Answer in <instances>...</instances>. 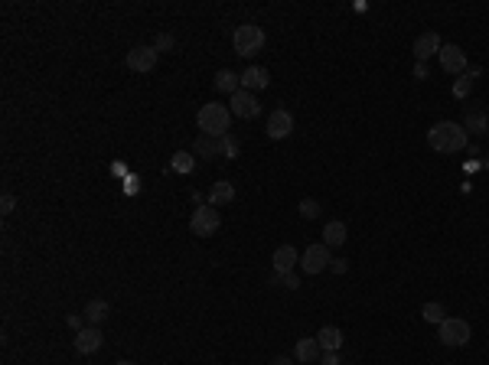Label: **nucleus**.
Listing matches in <instances>:
<instances>
[{
  "label": "nucleus",
  "instance_id": "f257e3e1",
  "mask_svg": "<svg viewBox=\"0 0 489 365\" xmlns=\"http://www.w3.org/2000/svg\"><path fill=\"white\" fill-rule=\"evenodd\" d=\"M427 144L437 153H460V150L470 147V137L463 131V124L457 121H437L431 131H427Z\"/></svg>",
  "mask_w": 489,
  "mask_h": 365
},
{
  "label": "nucleus",
  "instance_id": "f03ea898",
  "mask_svg": "<svg viewBox=\"0 0 489 365\" xmlns=\"http://www.w3.org/2000/svg\"><path fill=\"white\" fill-rule=\"evenodd\" d=\"M196 124H199V131H203L205 137H216V140H222V137L231 131V111L225 108V105H218V101H209V105H203V108H199V114H196Z\"/></svg>",
  "mask_w": 489,
  "mask_h": 365
},
{
  "label": "nucleus",
  "instance_id": "7ed1b4c3",
  "mask_svg": "<svg viewBox=\"0 0 489 365\" xmlns=\"http://www.w3.org/2000/svg\"><path fill=\"white\" fill-rule=\"evenodd\" d=\"M264 29L258 27V23H242V27L231 33V49H235V55H255V53H261L264 49Z\"/></svg>",
  "mask_w": 489,
  "mask_h": 365
},
{
  "label": "nucleus",
  "instance_id": "20e7f679",
  "mask_svg": "<svg viewBox=\"0 0 489 365\" xmlns=\"http://www.w3.org/2000/svg\"><path fill=\"white\" fill-rule=\"evenodd\" d=\"M437 336H440V342H444V346L457 349V346H466V342H470L473 329H470V323H466L463 316H447L444 323L437 326Z\"/></svg>",
  "mask_w": 489,
  "mask_h": 365
},
{
  "label": "nucleus",
  "instance_id": "39448f33",
  "mask_svg": "<svg viewBox=\"0 0 489 365\" xmlns=\"http://www.w3.org/2000/svg\"><path fill=\"white\" fill-rule=\"evenodd\" d=\"M218 229H222V216H218L216 205H199V209H192V216H190V231L192 235L209 238V235H216Z\"/></svg>",
  "mask_w": 489,
  "mask_h": 365
},
{
  "label": "nucleus",
  "instance_id": "423d86ee",
  "mask_svg": "<svg viewBox=\"0 0 489 365\" xmlns=\"http://www.w3.org/2000/svg\"><path fill=\"white\" fill-rule=\"evenodd\" d=\"M229 111H231V118H242V121H251V118H258V95L255 92H244V88H238L235 95L229 98Z\"/></svg>",
  "mask_w": 489,
  "mask_h": 365
},
{
  "label": "nucleus",
  "instance_id": "0eeeda50",
  "mask_svg": "<svg viewBox=\"0 0 489 365\" xmlns=\"http://www.w3.org/2000/svg\"><path fill=\"white\" fill-rule=\"evenodd\" d=\"M329 248H326L323 242L320 244H307V251L300 255V270L303 274H323L326 268H329Z\"/></svg>",
  "mask_w": 489,
  "mask_h": 365
},
{
  "label": "nucleus",
  "instance_id": "6e6552de",
  "mask_svg": "<svg viewBox=\"0 0 489 365\" xmlns=\"http://www.w3.org/2000/svg\"><path fill=\"white\" fill-rule=\"evenodd\" d=\"M440 68L444 72H450V75H466V68H470V62H466V53H463L457 42H444V49H440Z\"/></svg>",
  "mask_w": 489,
  "mask_h": 365
},
{
  "label": "nucleus",
  "instance_id": "1a4fd4ad",
  "mask_svg": "<svg viewBox=\"0 0 489 365\" xmlns=\"http://www.w3.org/2000/svg\"><path fill=\"white\" fill-rule=\"evenodd\" d=\"M157 59H160V53L153 46H134L131 53L124 55V66L131 68V72H153Z\"/></svg>",
  "mask_w": 489,
  "mask_h": 365
},
{
  "label": "nucleus",
  "instance_id": "9d476101",
  "mask_svg": "<svg viewBox=\"0 0 489 365\" xmlns=\"http://www.w3.org/2000/svg\"><path fill=\"white\" fill-rule=\"evenodd\" d=\"M72 346H75V352H82V355H92V352H98L101 346H105V336H101L98 326H85V329L75 333Z\"/></svg>",
  "mask_w": 489,
  "mask_h": 365
},
{
  "label": "nucleus",
  "instance_id": "9b49d317",
  "mask_svg": "<svg viewBox=\"0 0 489 365\" xmlns=\"http://www.w3.org/2000/svg\"><path fill=\"white\" fill-rule=\"evenodd\" d=\"M440 49H444V42H440V36H437L434 29H427V33H421L418 40H414V59L418 62H427V59H434V55H440Z\"/></svg>",
  "mask_w": 489,
  "mask_h": 365
},
{
  "label": "nucleus",
  "instance_id": "f8f14e48",
  "mask_svg": "<svg viewBox=\"0 0 489 365\" xmlns=\"http://www.w3.org/2000/svg\"><path fill=\"white\" fill-rule=\"evenodd\" d=\"M294 134V114L284 108L271 111V118H268V137L271 140H284V137Z\"/></svg>",
  "mask_w": 489,
  "mask_h": 365
},
{
  "label": "nucleus",
  "instance_id": "ddd939ff",
  "mask_svg": "<svg viewBox=\"0 0 489 365\" xmlns=\"http://www.w3.org/2000/svg\"><path fill=\"white\" fill-rule=\"evenodd\" d=\"M268 85H271V75H268V68L248 66V68L242 72V88H244V92H255V95H258V92H264Z\"/></svg>",
  "mask_w": 489,
  "mask_h": 365
},
{
  "label": "nucleus",
  "instance_id": "4468645a",
  "mask_svg": "<svg viewBox=\"0 0 489 365\" xmlns=\"http://www.w3.org/2000/svg\"><path fill=\"white\" fill-rule=\"evenodd\" d=\"M274 274H290V270L300 264V251L294 244H281L277 251H274Z\"/></svg>",
  "mask_w": 489,
  "mask_h": 365
},
{
  "label": "nucleus",
  "instance_id": "2eb2a0df",
  "mask_svg": "<svg viewBox=\"0 0 489 365\" xmlns=\"http://www.w3.org/2000/svg\"><path fill=\"white\" fill-rule=\"evenodd\" d=\"M323 355V349H320V342H316V336H303L297 339V346H294V359H297L300 365H310L316 362Z\"/></svg>",
  "mask_w": 489,
  "mask_h": 365
},
{
  "label": "nucleus",
  "instance_id": "dca6fc26",
  "mask_svg": "<svg viewBox=\"0 0 489 365\" xmlns=\"http://www.w3.org/2000/svg\"><path fill=\"white\" fill-rule=\"evenodd\" d=\"M82 316H85V323L88 326H101L111 316L108 300H88V303H85V310H82Z\"/></svg>",
  "mask_w": 489,
  "mask_h": 365
},
{
  "label": "nucleus",
  "instance_id": "f3484780",
  "mask_svg": "<svg viewBox=\"0 0 489 365\" xmlns=\"http://www.w3.org/2000/svg\"><path fill=\"white\" fill-rule=\"evenodd\" d=\"M463 131H470V134H486L489 131V118H486V111H479V108H470L466 114H463Z\"/></svg>",
  "mask_w": 489,
  "mask_h": 365
},
{
  "label": "nucleus",
  "instance_id": "a211bd4d",
  "mask_svg": "<svg viewBox=\"0 0 489 365\" xmlns=\"http://www.w3.org/2000/svg\"><path fill=\"white\" fill-rule=\"evenodd\" d=\"M316 342H320V349H323V352H340L342 329H340V326H323V329L316 333Z\"/></svg>",
  "mask_w": 489,
  "mask_h": 365
},
{
  "label": "nucleus",
  "instance_id": "6ab92c4d",
  "mask_svg": "<svg viewBox=\"0 0 489 365\" xmlns=\"http://www.w3.org/2000/svg\"><path fill=\"white\" fill-rule=\"evenodd\" d=\"M231 199H235V186H231L229 179H218V183H212V190H209V205H229Z\"/></svg>",
  "mask_w": 489,
  "mask_h": 365
},
{
  "label": "nucleus",
  "instance_id": "aec40b11",
  "mask_svg": "<svg viewBox=\"0 0 489 365\" xmlns=\"http://www.w3.org/2000/svg\"><path fill=\"white\" fill-rule=\"evenodd\" d=\"M346 238H349V231H346L342 222H326L323 225V244L326 248H340V244H346Z\"/></svg>",
  "mask_w": 489,
  "mask_h": 365
},
{
  "label": "nucleus",
  "instance_id": "412c9836",
  "mask_svg": "<svg viewBox=\"0 0 489 365\" xmlns=\"http://www.w3.org/2000/svg\"><path fill=\"white\" fill-rule=\"evenodd\" d=\"M216 88L218 92H229V98L242 88V75L238 72H231V68H218L216 72Z\"/></svg>",
  "mask_w": 489,
  "mask_h": 365
},
{
  "label": "nucleus",
  "instance_id": "4be33fe9",
  "mask_svg": "<svg viewBox=\"0 0 489 365\" xmlns=\"http://www.w3.org/2000/svg\"><path fill=\"white\" fill-rule=\"evenodd\" d=\"M192 157H203V160H212V157H218V140H216V137L199 134V137H196V147H192Z\"/></svg>",
  "mask_w": 489,
  "mask_h": 365
},
{
  "label": "nucleus",
  "instance_id": "5701e85b",
  "mask_svg": "<svg viewBox=\"0 0 489 365\" xmlns=\"http://www.w3.org/2000/svg\"><path fill=\"white\" fill-rule=\"evenodd\" d=\"M421 316L424 320H427V323H444V320H447V310H444V303H434V300H431V303H424L421 307Z\"/></svg>",
  "mask_w": 489,
  "mask_h": 365
},
{
  "label": "nucleus",
  "instance_id": "b1692460",
  "mask_svg": "<svg viewBox=\"0 0 489 365\" xmlns=\"http://www.w3.org/2000/svg\"><path fill=\"white\" fill-rule=\"evenodd\" d=\"M173 170H177V173H192V170H196V157L186 153V150L173 153Z\"/></svg>",
  "mask_w": 489,
  "mask_h": 365
},
{
  "label": "nucleus",
  "instance_id": "393cba45",
  "mask_svg": "<svg viewBox=\"0 0 489 365\" xmlns=\"http://www.w3.org/2000/svg\"><path fill=\"white\" fill-rule=\"evenodd\" d=\"M297 212H300V218H316L320 216V203H316V199H300Z\"/></svg>",
  "mask_w": 489,
  "mask_h": 365
},
{
  "label": "nucleus",
  "instance_id": "a878e982",
  "mask_svg": "<svg viewBox=\"0 0 489 365\" xmlns=\"http://www.w3.org/2000/svg\"><path fill=\"white\" fill-rule=\"evenodd\" d=\"M473 92V79L470 75H460V79L453 81V98H466Z\"/></svg>",
  "mask_w": 489,
  "mask_h": 365
},
{
  "label": "nucleus",
  "instance_id": "bb28decb",
  "mask_svg": "<svg viewBox=\"0 0 489 365\" xmlns=\"http://www.w3.org/2000/svg\"><path fill=\"white\" fill-rule=\"evenodd\" d=\"M271 284H284L287 290H297V287H300V274H294V270H290V274H274Z\"/></svg>",
  "mask_w": 489,
  "mask_h": 365
},
{
  "label": "nucleus",
  "instance_id": "cd10ccee",
  "mask_svg": "<svg viewBox=\"0 0 489 365\" xmlns=\"http://www.w3.org/2000/svg\"><path fill=\"white\" fill-rule=\"evenodd\" d=\"M218 153H225V157H229V160H231V157L238 153V140H235V137H231V134H225V137H222V140H218Z\"/></svg>",
  "mask_w": 489,
  "mask_h": 365
},
{
  "label": "nucleus",
  "instance_id": "c85d7f7f",
  "mask_svg": "<svg viewBox=\"0 0 489 365\" xmlns=\"http://www.w3.org/2000/svg\"><path fill=\"white\" fill-rule=\"evenodd\" d=\"M14 209H16V199L10 196V192H3V196H0V212H3V216H10Z\"/></svg>",
  "mask_w": 489,
  "mask_h": 365
},
{
  "label": "nucleus",
  "instance_id": "c756f323",
  "mask_svg": "<svg viewBox=\"0 0 489 365\" xmlns=\"http://www.w3.org/2000/svg\"><path fill=\"white\" fill-rule=\"evenodd\" d=\"M153 49H157V53H166V49H173V36L160 33V36H157V42H153Z\"/></svg>",
  "mask_w": 489,
  "mask_h": 365
},
{
  "label": "nucleus",
  "instance_id": "7c9ffc66",
  "mask_svg": "<svg viewBox=\"0 0 489 365\" xmlns=\"http://www.w3.org/2000/svg\"><path fill=\"white\" fill-rule=\"evenodd\" d=\"M329 268H333V274H346V270H349V261H346V257H336V261H329Z\"/></svg>",
  "mask_w": 489,
  "mask_h": 365
},
{
  "label": "nucleus",
  "instance_id": "2f4dec72",
  "mask_svg": "<svg viewBox=\"0 0 489 365\" xmlns=\"http://www.w3.org/2000/svg\"><path fill=\"white\" fill-rule=\"evenodd\" d=\"M66 323L72 326V329H75V333H79V329H85V320H82L79 313H68V316H66Z\"/></svg>",
  "mask_w": 489,
  "mask_h": 365
},
{
  "label": "nucleus",
  "instance_id": "473e14b6",
  "mask_svg": "<svg viewBox=\"0 0 489 365\" xmlns=\"http://www.w3.org/2000/svg\"><path fill=\"white\" fill-rule=\"evenodd\" d=\"M320 365H340V352H323V355H320Z\"/></svg>",
  "mask_w": 489,
  "mask_h": 365
},
{
  "label": "nucleus",
  "instance_id": "72a5a7b5",
  "mask_svg": "<svg viewBox=\"0 0 489 365\" xmlns=\"http://www.w3.org/2000/svg\"><path fill=\"white\" fill-rule=\"evenodd\" d=\"M414 79H427V62H414Z\"/></svg>",
  "mask_w": 489,
  "mask_h": 365
},
{
  "label": "nucleus",
  "instance_id": "f704fd0d",
  "mask_svg": "<svg viewBox=\"0 0 489 365\" xmlns=\"http://www.w3.org/2000/svg\"><path fill=\"white\" fill-rule=\"evenodd\" d=\"M271 365H294V359H287V355H277Z\"/></svg>",
  "mask_w": 489,
  "mask_h": 365
},
{
  "label": "nucleus",
  "instance_id": "c9c22d12",
  "mask_svg": "<svg viewBox=\"0 0 489 365\" xmlns=\"http://www.w3.org/2000/svg\"><path fill=\"white\" fill-rule=\"evenodd\" d=\"M114 365H137V362H131V359H121V362H114Z\"/></svg>",
  "mask_w": 489,
  "mask_h": 365
}]
</instances>
